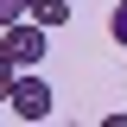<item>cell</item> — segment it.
Returning <instances> with one entry per match:
<instances>
[{
  "instance_id": "cell-1",
  "label": "cell",
  "mask_w": 127,
  "mask_h": 127,
  "mask_svg": "<svg viewBox=\"0 0 127 127\" xmlns=\"http://www.w3.org/2000/svg\"><path fill=\"white\" fill-rule=\"evenodd\" d=\"M51 51V32L38 19H13V26H0V57L13 64V70H38Z\"/></svg>"
},
{
  "instance_id": "cell-2",
  "label": "cell",
  "mask_w": 127,
  "mask_h": 127,
  "mask_svg": "<svg viewBox=\"0 0 127 127\" xmlns=\"http://www.w3.org/2000/svg\"><path fill=\"white\" fill-rule=\"evenodd\" d=\"M6 114H13V121H45L51 114V83L32 76V70H19L13 89H6Z\"/></svg>"
},
{
  "instance_id": "cell-3",
  "label": "cell",
  "mask_w": 127,
  "mask_h": 127,
  "mask_svg": "<svg viewBox=\"0 0 127 127\" xmlns=\"http://www.w3.org/2000/svg\"><path fill=\"white\" fill-rule=\"evenodd\" d=\"M70 13H76L70 0H32V19H38L45 32H57V26H70Z\"/></svg>"
},
{
  "instance_id": "cell-4",
  "label": "cell",
  "mask_w": 127,
  "mask_h": 127,
  "mask_svg": "<svg viewBox=\"0 0 127 127\" xmlns=\"http://www.w3.org/2000/svg\"><path fill=\"white\" fill-rule=\"evenodd\" d=\"M108 38H114V45L127 51V0H121V6H114V13H108Z\"/></svg>"
},
{
  "instance_id": "cell-5",
  "label": "cell",
  "mask_w": 127,
  "mask_h": 127,
  "mask_svg": "<svg viewBox=\"0 0 127 127\" xmlns=\"http://www.w3.org/2000/svg\"><path fill=\"white\" fill-rule=\"evenodd\" d=\"M13 19H32V0H0V26H13Z\"/></svg>"
},
{
  "instance_id": "cell-6",
  "label": "cell",
  "mask_w": 127,
  "mask_h": 127,
  "mask_svg": "<svg viewBox=\"0 0 127 127\" xmlns=\"http://www.w3.org/2000/svg\"><path fill=\"white\" fill-rule=\"evenodd\" d=\"M13 76H19V70H13L6 57H0V102H6V89H13Z\"/></svg>"
}]
</instances>
